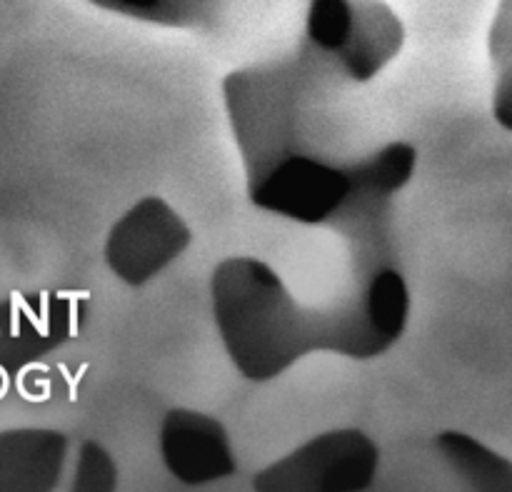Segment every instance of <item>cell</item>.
<instances>
[{"instance_id":"cell-1","label":"cell","mask_w":512,"mask_h":492,"mask_svg":"<svg viewBox=\"0 0 512 492\" xmlns=\"http://www.w3.org/2000/svg\"><path fill=\"white\" fill-rule=\"evenodd\" d=\"M353 83L305 40L290 58L230 73L223 93L255 208L293 223L328 225L363 198H393L413 178L418 153L388 143L368 158L333 148L330 105Z\"/></svg>"},{"instance_id":"cell-2","label":"cell","mask_w":512,"mask_h":492,"mask_svg":"<svg viewBox=\"0 0 512 492\" xmlns=\"http://www.w3.org/2000/svg\"><path fill=\"white\" fill-rule=\"evenodd\" d=\"M380 463V450L360 430H333L313 438L288 458L255 475L263 492H353L370 488Z\"/></svg>"},{"instance_id":"cell-3","label":"cell","mask_w":512,"mask_h":492,"mask_svg":"<svg viewBox=\"0 0 512 492\" xmlns=\"http://www.w3.org/2000/svg\"><path fill=\"white\" fill-rule=\"evenodd\" d=\"M188 245L190 230L183 218L165 200L145 198L113 225L105 260L115 278L143 285L183 255Z\"/></svg>"},{"instance_id":"cell-4","label":"cell","mask_w":512,"mask_h":492,"mask_svg":"<svg viewBox=\"0 0 512 492\" xmlns=\"http://www.w3.org/2000/svg\"><path fill=\"white\" fill-rule=\"evenodd\" d=\"M165 468L185 485H205L235 473L228 433L215 418L195 410H170L160 430Z\"/></svg>"},{"instance_id":"cell-5","label":"cell","mask_w":512,"mask_h":492,"mask_svg":"<svg viewBox=\"0 0 512 492\" xmlns=\"http://www.w3.org/2000/svg\"><path fill=\"white\" fill-rule=\"evenodd\" d=\"M403 40V23L383 0H353L348 38L333 60L353 83H370L400 53Z\"/></svg>"},{"instance_id":"cell-6","label":"cell","mask_w":512,"mask_h":492,"mask_svg":"<svg viewBox=\"0 0 512 492\" xmlns=\"http://www.w3.org/2000/svg\"><path fill=\"white\" fill-rule=\"evenodd\" d=\"M438 448L475 488H505V483L512 480L510 465L468 435L443 433L438 438Z\"/></svg>"},{"instance_id":"cell-7","label":"cell","mask_w":512,"mask_h":492,"mask_svg":"<svg viewBox=\"0 0 512 492\" xmlns=\"http://www.w3.org/2000/svg\"><path fill=\"white\" fill-rule=\"evenodd\" d=\"M113 13L158 25H198L210 18L213 0H90Z\"/></svg>"},{"instance_id":"cell-8","label":"cell","mask_w":512,"mask_h":492,"mask_svg":"<svg viewBox=\"0 0 512 492\" xmlns=\"http://www.w3.org/2000/svg\"><path fill=\"white\" fill-rule=\"evenodd\" d=\"M353 23V0H310L305 40L333 58Z\"/></svg>"},{"instance_id":"cell-9","label":"cell","mask_w":512,"mask_h":492,"mask_svg":"<svg viewBox=\"0 0 512 492\" xmlns=\"http://www.w3.org/2000/svg\"><path fill=\"white\" fill-rule=\"evenodd\" d=\"M83 470H88V475H80V488H90V490H113L115 488L118 470H115L113 458H110L105 450L95 448V445H85Z\"/></svg>"},{"instance_id":"cell-10","label":"cell","mask_w":512,"mask_h":492,"mask_svg":"<svg viewBox=\"0 0 512 492\" xmlns=\"http://www.w3.org/2000/svg\"><path fill=\"white\" fill-rule=\"evenodd\" d=\"M20 298H23V295H20L18 290L10 293V338H20V315H23Z\"/></svg>"},{"instance_id":"cell-11","label":"cell","mask_w":512,"mask_h":492,"mask_svg":"<svg viewBox=\"0 0 512 492\" xmlns=\"http://www.w3.org/2000/svg\"><path fill=\"white\" fill-rule=\"evenodd\" d=\"M0 335H3V333H0Z\"/></svg>"}]
</instances>
